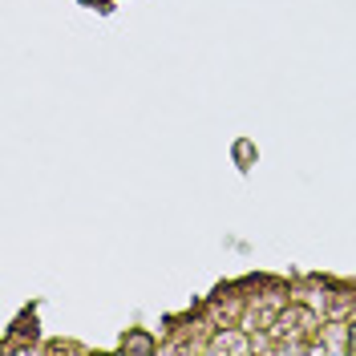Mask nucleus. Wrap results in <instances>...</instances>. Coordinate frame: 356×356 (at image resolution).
<instances>
[{"mask_svg":"<svg viewBox=\"0 0 356 356\" xmlns=\"http://www.w3.org/2000/svg\"><path fill=\"white\" fill-rule=\"evenodd\" d=\"M251 344H247L243 332H219L211 340V353H247Z\"/></svg>","mask_w":356,"mask_h":356,"instance_id":"1","label":"nucleus"},{"mask_svg":"<svg viewBox=\"0 0 356 356\" xmlns=\"http://www.w3.org/2000/svg\"><path fill=\"white\" fill-rule=\"evenodd\" d=\"M122 348H126V353H138V356H146V353H154V344H150V336H130V340H126V344H122Z\"/></svg>","mask_w":356,"mask_h":356,"instance_id":"2","label":"nucleus"},{"mask_svg":"<svg viewBox=\"0 0 356 356\" xmlns=\"http://www.w3.org/2000/svg\"><path fill=\"white\" fill-rule=\"evenodd\" d=\"M348 353H356V324L348 328Z\"/></svg>","mask_w":356,"mask_h":356,"instance_id":"3","label":"nucleus"}]
</instances>
